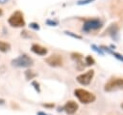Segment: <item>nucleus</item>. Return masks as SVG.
Returning <instances> with one entry per match:
<instances>
[{"label":"nucleus","mask_w":123,"mask_h":115,"mask_svg":"<svg viewBox=\"0 0 123 115\" xmlns=\"http://www.w3.org/2000/svg\"><path fill=\"white\" fill-rule=\"evenodd\" d=\"M12 66L18 67V68H29L34 65V61L31 57L27 56L26 54H23V55L18 56L15 59H13L12 61Z\"/></svg>","instance_id":"nucleus-5"},{"label":"nucleus","mask_w":123,"mask_h":115,"mask_svg":"<svg viewBox=\"0 0 123 115\" xmlns=\"http://www.w3.org/2000/svg\"><path fill=\"white\" fill-rule=\"evenodd\" d=\"M93 1L94 0H79L77 2V5H79V6H81V5H86V4H89V3L93 2Z\"/></svg>","instance_id":"nucleus-17"},{"label":"nucleus","mask_w":123,"mask_h":115,"mask_svg":"<svg viewBox=\"0 0 123 115\" xmlns=\"http://www.w3.org/2000/svg\"><path fill=\"white\" fill-rule=\"evenodd\" d=\"M91 47L93 48V50H95L96 52H98V53H100L101 55H103V54H104V52H103V50H102V49H101L100 47H97V46H96L95 44H92V45H91Z\"/></svg>","instance_id":"nucleus-19"},{"label":"nucleus","mask_w":123,"mask_h":115,"mask_svg":"<svg viewBox=\"0 0 123 115\" xmlns=\"http://www.w3.org/2000/svg\"><path fill=\"white\" fill-rule=\"evenodd\" d=\"M63 109L65 110V112L68 115H73L76 113V111L78 110V104L76 101H66V103L63 106Z\"/></svg>","instance_id":"nucleus-8"},{"label":"nucleus","mask_w":123,"mask_h":115,"mask_svg":"<svg viewBox=\"0 0 123 115\" xmlns=\"http://www.w3.org/2000/svg\"><path fill=\"white\" fill-rule=\"evenodd\" d=\"M102 26H103V22L99 18H88L85 20L82 30L85 32H89L93 30H98Z\"/></svg>","instance_id":"nucleus-3"},{"label":"nucleus","mask_w":123,"mask_h":115,"mask_svg":"<svg viewBox=\"0 0 123 115\" xmlns=\"http://www.w3.org/2000/svg\"><path fill=\"white\" fill-rule=\"evenodd\" d=\"M8 22L12 27H23L25 25L24 15L20 11H16L9 17Z\"/></svg>","instance_id":"nucleus-4"},{"label":"nucleus","mask_w":123,"mask_h":115,"mask_svg":"<svg viewBox=\"0 0 123 115\" xmlns=\"http://www.w3.org/2000/svg\"><path fill=\"white\" fill-rule=\"evenodd\" d=\"M2 13H3V12H2V10H1V9H0V15H1V14H2Z\"/></svg>","instance_id":"nucleus-24"},{"label":"nucleus","mask_w":123,"mask_h":115,"mask_svg":"<svg viewBox=\"0 0 123 115\" xmlns=\"http://www.w3.org/2000/svg\"><path fill=\"white\" fill-rule=\"evenodd\" d=\"M74 95L75 97L79 100V101H81L82 103L87 104V103H91L96 100V97L94 94H92L91 92L86 90V89H75L74 90Z\"/></svg>","instance_id":"nucleus-1"},{"label":"nucleus","mask_w":123,"mask_h":115,"mask_svg":"<svg viewBox=\"0 0 123 115\" xmlns=\"http://www.w3.org/2000/svg\"><path fill=\"white\" fill-rule=\"evenodd\" d=\"M106 92H113L116 90L123 89V78L121 77H113L111 78L104 86Z\"/></svg>","instance_id":"nucleus-2"},{"label":"nucleus","mask_w":123,"mask_h":115,"mask_svg":"<svg viewBox=\"0 0 123 115\" xmlns=\"http://www.w3.org/2000/svg\"><path fill=\"white\" fill-rule=\"evenodd\" d=\"M121 106H122V107H123V103H122V104H121Z\"/></svg>","instance_id":"nucleus-25"},{"label":"nucleus","mask_w":123,"mask_h":115,"mask_svg":"<svg viewBox=\"0 0 123 115\" xmlns=\"http://www.w3.org/2000/svg\"><path fill=\"white\" fill-rule=\"evenodd\" d=\"M94 76V71L93 70H88L85 73H81L76 77V80L81 84V85H88L92 78Z\"/></svg>","instance_id":"nucleus-6"},{"label":"nucleus","mask_w":123,"mask_h":115,"mask_svg":"<svg viewBox=\"0 0 123 115\" xmlns=\"http://www.w3.org/2000/svg\"><path fill=\"white\" fill-rule=\"evenodd\" d=\"M30 27L33 28V29L36 30V31L39 30V25H38V23H36V22H31V23H30Z\"/></svg>","instance_id":"nucleus-18"},{"label":"nucleus","mask_w":123,"mask_h":115,"mask_svg":"<svg viewBox=\"0 0 123 115\" xmlns=\"http://www.w3.org/2000/svg\"><path fill=\"white\" fill-rule=\"evenodd\" d=\"M118 31H119V28L117 26V23H112L106 30V33H108L113 40H118Z\"/></svg>","instance_id":"nucleus-10"},{"label":"nucleus","mask_w":123,"mask_h":115,"mask_svg":"<svg viewBox=\"0 0 123 115\" xmlns=\"http://www.w3.org/2000/svg\"><path fill=\"white\" fill-rule=\"evenodd\" d=\"M9 0H0V4H5V3H7Z\"/></svg>","instance_id":"nucleus-22"},{"label":"nucleus","mask_w":123,"mask_h":115,"mask_svg":"<svg viewBox=\"0 0 123 115\" xmlns=\"http://www.w3.org/2000/svg\"><path fill=\"white\" fill-rule=\"evenodd\" d=\"M46 23H47L48 25H50V26H57V25H58V21H56V20H51V19H48V20L46 21Z\"/></svg>","instance_id":"nucleus-20"},{"label":"nucleus","mask_w":123,"mask_h":115,"mask_svg":"<svg viewBox=\"0 0 123 115\" xmlns=\"http://www.w3.org/2000/svg\"><path fill=\"white\" fill-rule=\"evenodd\" d=\"M31 50L35 53V54H37V55H40V56H43L45 54H47L48 52V49L40 44H37V43H33L32 46H31Z\"/></svg>","instance_id":"nucleus-9"},{"label":"nucleus","mask_w":123,"mask_h":115,"mask_svg":"<svg viewBox=\"0 0 123 115\" xmlns=\"http://www.w3.org/2000/svg\"><path fill=\"white\" fill-rule=\"evenodd\" d=\"M86 64L87 66H92V65H94V64H95V60L93 59V57H92V56L87 55V56L86 57Z\"/></svg>","instance_id":"nucleus-13"},{"label":"nucleus","mask_w":123,"mask_h":115,"mask_svg":"<svg viewBox=\"0 0 123 115\" xmlns=\"http://www.w3.org/2000/svg\"><path fill=\"white\" fill-rule=\"evenodd\" d=\"M45 62L51 67H61L62 66V63H63L62 57L59 54H52L51 56L45 59Z\"/></svg>","instance_id":"nucleus-7"},{"label":"nucleus","mask_w":123,"mask_h":115,"mask_svg":"<svg viewBox=\"0 0 123 115\" xmlns=\"http://www.w3.org/2000/svg\"><path fill=\"white\" fill-rule=\"evenodd\" d=\"M37 115H47V114H45V113H43V112H37Z\"/></svg>","instance_id":"nucleus-23"},{"label":"nucleus","mask_w":123,"mask_h":115,"mask_svg":"<svg viewBox=\"0 0 123 115\" xmlns=\"http://www.w3.org/2000/svg\"><path fill=\"white\" fill-rule=\"evenodd\" d=\"M71 57H72V59H74V60H76V61H78V62H81V59L83 58V55L80 54V53H75V52H73V53H71Z\"/></svg>","instance_id":"nucleus-14"},{"label":"nucleus","mask_w":123,"mask_h":115,"mask_svg":"<svg viewBox=\"0 0 123 115\" xmlns=\"http://www.w3.org/2000/svg\"><path fill=\"white\" fill-rule=\"evenodd\" d=\"M32 85H33V86H35V89H36L37 92H40V89H39V84H38L37 81H34V82L32 83Z\"/></svg>","instance_id":"nucleus-21"},{"label":"nucleus","mask_w":123,"mask_h":115,"mask_svg":"<svg viewBox=\"0 0 123 115\" xmlns=\"http://www.w3.org/2000/svg\"><path fill=\"white\" fill-rule=\"evenodd\" d=\"M111 54H112L115 58H117L118 60H120V61H122L123 62V55H121V54H119V53H117V52H114V51H111Z\"/></svg>","instance_id":"nucleus-16"},{"label":"nucleus","mask_w":123,"mask_h":115,"mask_svg":"<svg viewBox=\"0 0 123 115\" xmlns=\"http://www.w3.org/2000/svg\"><path fill=\"white\" fill-rule=\"evenodd\" d=\"M11 48V44L6 42L0 41V51L1 52H8Z\"/></svg>","instance_id":"nucleus-11"},{"label":"nucleus","mask_w":123,"mask_h":115,"mask_svg":"<svg viewBox=\"0 0 123 115\" xmlns=\"http://www.w3.org/2000/svg\"><path fill=\"white\" fill-rule=\"evenodd\" d=\"M64 33H65L66 35H68V36L72 37V38H75V39H79V40H81V39H82V36H80V35H77V34H75V33H73V32H70V31H64Z\"/></svg>","instance_id":"nucleus-15"},{"label":"nucleus","mask_w":123,"mask_h":115,"mask_svg":"<svg viewBox=\"0 0 123 115\" xmlns=\"http://www.w3.org/2000/svg\"><path fill=\"white\" fill-rule=\"evenodd\" d=\"M25 76H26V79L30 80V79H33L34 77H36L37 73L34 72V71H32V70H27L25 72Z\"/></svg>","instance_id":"nucleus-12"}]
</instances>
